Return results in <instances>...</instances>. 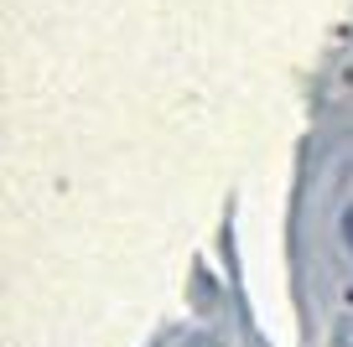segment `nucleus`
I'll return each instance as SVG.
<instances>
[{"label": "nucleus", "instance_id": "f257e3e1", "mask_svg": "<svg viewBox=\"0 0 353 347\" xmlns=\"http://www.w3.org/2000/svg\"><path fill=\"white\" fill-rule=\"evenodd\" d=\"M343 239H348V249H353V207L343 213Z\"/></svg>", "mask_w": 353, "mask_h": 347}]
</instances>
